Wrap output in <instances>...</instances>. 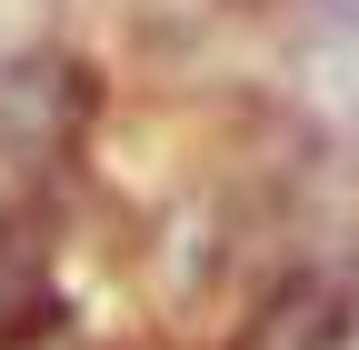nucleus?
Here are the masks:
<instances>
[{"instance_id": "obj_1", "label": "nucleus", "mask_w": 359, "mask_h": 350, "mask_svg": "<svg viewBox=\"0 0 359 350\" xmlns=\"http://www.w3.org/2000/svg\"><path fill=\"white\" fill-rule=\"evenodd\" d=\"M219 350H359V250L349 240H299L230 311Z\"/></svg>"}, {"instance_id": "obj_2", "label": "nucleus", "mask_w": 359, "mask_h": 350, "mask_svg": "<svg viewBox=\"0 0 359 350\" xmlns=\"http://www.w3.org/2000/svg\"><path fill=\"white\" fill-rule=\"evenodd\" d=\"M0 350H100V340H90V320H80V300L60 290V300H40V311H30L20 330H0Z\"/></svg>"}]
</instances>
